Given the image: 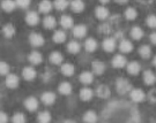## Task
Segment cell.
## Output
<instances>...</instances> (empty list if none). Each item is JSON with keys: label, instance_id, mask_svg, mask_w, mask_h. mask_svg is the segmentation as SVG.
Segmentation results:
<instances>
[{"label": "cell", "instance_id": "cell-1", "mask_svg": "<svg viewBox=\"0 0 156 123\" xmlns=\"http://www.w3.org/2000/svg\"><path fill=\"white\" fill-rule=\"evenodd\" d=\"M116 89H117L118 93H120V95H126L127 92L132 91L131 83L126 78H118L116 82Z\"/></svg>", "mask_w": 156, "mask_h": 123}, {"label": "cell", "instance_id": "cell-40", "mask_svg": "<svg viewBox=\"0 0 156 123\" xmlns=\"http://www.w3.org/2000/svg\"><path fill=\"white\" fill-rule=\"evenodd\" d=\"M9 73V66L5 61H0V75L1 76H7Z\"/></svg>", "mask_w": 156, "mask_h": 123}, {"label": "cell", "instance_id": "cell-14", "mask_svg": "<svg viewBox=\"0 0 156 123\" xmlns=\"http://www.w3.org/2000/svg\"><path fill=\"white\" fill-rule=\"evenodd\" d=\"M141 70V66L138 61H131L127 65V73L129 75H138Z\"/></svg>", "mask_w": 156, "mask_h": 123}, {"label": "cell", "instance_id": "cell-20", "mask_svg": "<svg viewBox=\"0 0 156 123\" xmlns=\"http://www.w3.org/2000/svg\"><path fill=\"white\" fill-rule=\"evenodd\" d=\"M52 39L57 44L64 43L66 40V34H65V31L64 30H57L56 32L53 34V36H52Z\"/></svg>", "mask_w": 156, "mask_h": 123}, {"label": "cell", "instance_id": "cell-5", "mask_svg": "<svg viewBox=\"0 0 156 123\" xmlns=\"http://www.w3.org/2000/svg\"><path fill=\"white\" fill-rule=\"evenodd\" d=\"M24 107L29 112H35L38 108V100L35 97H29L24 100Z\"/></svg>", "mask_w": 156, "mask_h": 123}, {"label": "cell", "instance_id": "cell-12", "mask_svg": "<svg viewBox=\"0 0 156 123\" xmlns=\"http://www.w3.org/2000/svg\"><path fill=\"white\" fill-rule=\"evenodd\" d=\"M95 14H96V17L100 18V20H105L109 17V9L106 8L105 6H98L96 7L95 9Z\"/></svg>", "mask_w": 156, "mask_h": 123}, {"label": "cell", "instance_id": "cell-39", "mask_svg": "<svg viewBox=\"0 0 156 123\" xmlns=\"http://www.w3.org/2000/svg\"><path fill=\"white\" fill-rule=\"evenodd\" d=\"M26 121H27V118H26L24 114H22V113L14 114V116L12 118V122L13 123H26Z\"/></svg>", "mask_w": 156, "mask_h": 123}, {"label": "cell", "instance_id": "cell-44", "mask_svg": "<svg viewBox=\"0 0 156 123\" xmlns=\"http://www.w3.org/2000/svg\"><path fill=\"white\" fill-rule=\"evenodd\" d=\"M8 122V116L4 112H0V123H7Z\"/></svg>", "mask_w": 156, "mask_h": 123}, {"label": "cell", "instance_id": "cell-3", "mask_svg": "<svg viewBox=\"0 0 156 123\" xmlns=\"http://www.w3.org/2000/svg\"><path fill=\"white\" fill-rule=\"evenodd\" d=\"M129 97L134 102H141L146 99L145 92L141 89H132V91L129 92Z\"/></svg>", "mask_w": 156, "mask_h": 123}, {"label": "cell", "instance_id": "cell-36", "mask_svg": "<svg viewBox=\"0 0 156 123\" xmlns=\"http://www.w3.org/2000/svg\"><path fill=\"white\" fill-rule=\"evenodd\" d=\"M37 121L38 123H50L51 121V114L49 112H41L37 116Z\"/></svg>", "mask_w": 156, "mask_h": 123}, {"label": "cell", "instance_id": "cell-4", "mask_svg": "<svg viewBox=\"0 0 156 123\" xmlns=\"http://www.w3.org/2000/svg\"><path fill=\"white\" fill-rule=\"evenodd\" d=\"M19 82H20V79H19L17 75H15V74H8L6 76V85L9 89H15V88H17L19 86Z\"/></svg>", "mask_w": 156, "mask_h": 123}, {"label": "cell", "instance_id": "cell-8", "mask_svg": "<svg viewBox=\"0 0 156 123\" xmlns=\"http://www.w3.org/2000/svg\"><path fill=\"white\" fill-rule=\"evenodd\" d=\"M42 102L46 105V106H50L52 105L55 101H56V95L53 93V92H50V91H48V92H44L43 95H42Z\"/></svg>", "mask_w": 156, "mask_h": 123}, {"label": "cell", "instance_id": "cell-45", "mask_svg": "<svg viewBox=\"0 0 156 123\" xmlns=\"http://www.w3.org/2000/svg\"><path fill=\"white\" fill-rule=\"evenodd\" d=\"M151 42L154 45H156V31H155V32H153V34L151 35Z\"/></svg>", "mask_w": 156, "mask_h": 123}, {"label": "cell", "instance_id": "cell-22", "mask_svg": "<svg viewBox=\"0 0 156 123\" xmlns=\"http://www.w3.org/2000/svg\"><path fill=\"white\" fill-rule=\"evenodd\" d=\"M62 54L58 51H55L50 54V62L52 65H62Z\"/></svg>", "mask_w": 156, "mask_h": 123}, {"label": "cell", "instance_id": "cell-11", "mask_svg": "<svg viewBox=\"0 0 156 123\" xmlns=\"http://www.w3.org/2000/svg\"><path fill=\"white\" fill-rule=\"evenodd\" d=\"M96 93L100 98H103V99H106L108 97H110V89L108 85H104V84H101L97 86L96 89Z\"/></svg>", "mask_w": 156, "mask_h": 123}, {"label": "cell", "instance_id": "cell-24", "mask_svg": "<svg viewBox=\"0 0 156 123\" xmlns=\"http://www.w3.org/2000/svg\"><path fill=\"white\" fill-rule=\"evenodd\" d=\"M60 25L64 29H71L73 27V18L69 15H62L60 17Z\"/></svg>", "mask_w": 156, "mask_h": 123}, {"label": "cell", "instance_id": "cell-27", "mask_svg": "<svg viewBox=\"0 0 156 123\" xmlns=\"http://www.w3.org/2000/svg\"><path fill=\"white\" fill-rule=\"evenodd\" d=\"M1 7H2V9L7 13H11L15 9V7H16V2L15 1H12V0H5V1H2L1 2Z\"/></svg>", "mask_w": 156, "mask_h": 123}, {"label": "cell", "instance_id": "cell-21", "mask_svg": "<svg viewBox=\"0 0 156 123\" xmlns=\"http://www.w3.org/2000/svg\"><path fill=\"white\" fill-rule=\"evenodd\" d=\"M91 67H93L94 74H96V75H102L105 71V65L101 61H94L93 65H91Z\"/></svg>", "mask_w": 156, "mask_h": 123}, {"label": "cell", "instance_id": "cell-38", "mask_svg": "<svg viewBox=\"0 0 156 123\" xmlns=\"http://www.w3.org/2000/svg\"><path fill=\"white\" fill-rule=\"evenodd\" d=\"M68 5H69V2L66 1V0H57V1H55V4H53L55 8L58 9V11H65L67 7H68Z\"/></svg>", "mask_w": 156, "mask_h": 123}, {"label": "cell", "instance_id": "cell-10", "mask_svg": "<svg viewBox=\"0 0 156 123\" xmlns=\"http://www.w3.org/2000/svg\"><path fill=\"white\" fill-rule=\"evenodd\" d=\"M26 22L28 23L29 25H36L39 22V15L36 12H29L28 14L26 15Z\"/></svg>", "mask_w": 156, "mask_h": 123}, {"label": "cell", "instance_id": "cell-34", "mask_svg": "<svg viewBox=\"0 0 156 123\" xmlns=\"http://www.w3.org/2000/svg\"><path fill=\"white\" fill-rule=\"evenodd\" d=\"M84 48L88 52H94L97 48V42L94 38H88L84 43Z\"/></svg>", "mask_w": 156, "mask_h": 123}, {"label": "cell", "instance_id": "cell-46", "mask_svg": "<svg viewBox=\"0 0 156 123\" xmlns=\"http://www.w3.org/2000/svg\"><path fill=\"white\" fill-rule=\"evenodd\" d=\"M64 123H76L75 121H73V120H66Z\"/></svg>", "mask_w": 156, "mask_h": 123}, {"label": "cell", "instance_id": "cell-7", "mask_svg": "<svg viewBox=\"0 0 156 123\" xmlns=\"http://www.w3.org/2000/svg\"><path fill=\"white\" fill-rule=\"evenodd\" d=\"M87 35V27L83 24H78L73 28V36L75 38H83Z\"/></svg>", "mask_w": 156, "mask_h": 123}, {"label": "cell", "instance_id": "cell-23", "mask_svg": "<svg viewBox=\"0 0 156 123\" xmlns=\"http://www.w3.org/2000/svg\"><path fill=\"white\" fill-rule=\"evenodd\" d=\"M81 50V45L79 44L76 40H71L68 45H67V51L69 52V53H72V54H76L79 53Z\"/></svg>", "mask_w": 156, "mask_h": 123}, {"label": "cell", "instance_id": "cell-30", "mask_svg": "<svg viewBox=\"0 0 156 123\" xmlns=\"http://www.w3.org/2000/svg\"><path fill=\"white\" fill-rule=\"evenodd\" d=\"M131 37L134 40H140L144 37V30L140 27H133L132 30H131Z\"/></svg>", "mask_w": 156, "mask_h": 123}, {"label": "cell", "instance_id": "cell-17", "mask_svg": "<svg viewBox=\"0 0 156 123\" xmlns=\"http://www.w3.org/2000/svg\"><path fill=\"white\" fill-rule=\"evenodd\" d=\"M94 95L93 90L89 88H83V89L80 90V99L83 101H89Z\"/></svg>", "mask_w": 156, "mask_h": 123}, {"label": "cell", "instance_id": "cell-18", "mask_svg": "<svg viewBox=\"0 0 156 123\" xmlns=\"http://www.w3.org/2000/svg\"><path fill=\"white\" fill-rule=\"evenodd\" d=\"M119 50L123 53H129L133 51V44L127 39H123L119 44Z\"/></svg>", "mask_w": 156, "mask_h": 123}, {"label": "cell", "instance_id": "cell-6", "mask_svg": "<svg viewBox=\"0 0 156 123\" xmlns=\"http://www.w3.org/2000/svg\"><path fill=\"white\" fill-rule=\"evenodd\" d=\"M127 65V60L126 58L122 54H117V55L113 56L112 59V66L115 68H124Z\"/></svg>", "mask_w": 156, "mask_h": 123}, {"label": "cell", "instance_id": "cell-42", "mask_svg": "<svg viewBox=\"0 0 156 123\" xmlns=\"http://www.w3.org/2000/svg\"><path fill=\"white\" fill-rule=\"evenodd\" d=\"M30 5V1L29 0H17L16 1V6L20 7V8H27Z\"/></svg>", "mask_w": 156, "mask_h": 123}, {"label": "cell", "instance_id": "cell-43", "mask_svg": "<svg viewBox=\"0 0 156 123\" xmlns=\"http://www.w3.org/2000/svg\"><path fill=\"white\" fill-rule=\"evenodd\" d=\"M148 98L151 102H156V90H151V92L148 93Z\"/></svg>", "mask_w": 156, "mask_h": 123}, {"label": "cell", "instance_id": "cell-29", "mask_svg": "<svg viewBox=\"0 0 156 123\" xmlns=\"http://www.w3.org/2000/svg\"><path fill=\"white\" fill-rule=\"evenodd\" d=\"M43 25H44L46 29H49V30H50V29H53L57 25L56 18L53 16H51V15L45 16V18L43 20Z\"/></svg>", "mask_w": 156, "mask_h": 123}, {"label": "cell", "instance_id": "cell-32", "mask_svg": "<svg viewBox=\"0 0 156 123\" xmlns=\"http://www.w3.org/2000/svg\"><path fill=\"white\" fill-rule=\"evenodd\" d=\"M2 32H4L6 38H12V37L15 35V28H14V25H13V24L8 23V24H6L5 27H4Z\"/></svg>", "mask_w": 156, "mask_h": 123}, {"label": "cell", "instance_id": "cell-9", "mask_svg": "<svg viewBox=\"0 0 156 123\" xmlns=\"http://www.w3.org/2000/svg\"><path fill=\"white\" fill-rule=\"evenodd\" d=\"M22 76L26 81H33V79L36 78L37 73H36V70L33 67H26L23 68L22 70Z\"/></svg>", "mask_w": 156, "mask_h": 123}, {"label": "cell", "instance_id": "cell-33", "mask_svg": "<svg viewBox=\"0 0 156 123\" xmlns=\"http://www.w3.org/2000/svg\"><path fill=\"white\" fill-rule=\"evenodd\" d=\"M139 54L141 55V58H144V59H149L151 55V46H148V45H142L139 48Z\"/></svg>", "mask_w": 156, "mask_h": 123}, {"label": "cell", "instance_id": "cell-26", "mask_svg": "<svg viewBox=\"0 0 156 123\" xmlns=\"http://www.w3.org/2000/svg\"><path fill=\"white\" fill-rule=\"evenodd\" d=\"M58 90H59V92H60L62 95H71V92H72L73 89H72V85L68 83V82H62V83H60Z\"/></svg>", "mask_w": 156, "mask_h": 123}, {"label": "cell", "instance_id": "cell-16", "mask_svg": "<svg viewBox=\"0 0 156 123\" xmlns=\"http://www.w3.org/2000/svg\"><path fill=\"white\" fill-rule=\"evenodd\" d=\"M80 82L82 84H86V85H89V84L93 83L94 81V74L90 73V71H83L80 75Z\"/></svg>", "mask_w": 156, "mask_h": 123}, {"label": "cell", "instance_id": "cell-37", "mask_svg": "<svg viewBox=\"0 0 156 123\" xmlns=\"http://www.w3.org/2000/svg\"><path fill=\"white\" fill-rule=\"evenodd\" d=\"M136 16H138V12L135 11V8H133V7H128L125 11V17L129 21H134Z\"/></svg>", "mask_w": 156, "mask_h": 123}, {"label": "cell", "instance_id": "cell-19", "mask_svg": "<svg viewBox=\"0 0 156 123\" xmlns=\"http://www.w3.org/2000/svg\"><path fill=\"white\" fill-rule=\"evenodd\" d=\"M144 82L147 85H153L156 82L155 74L153 73L151 70H146L145 73H144Z\"/></svg>", "mask_w": 156, "mask_h": 123}, {"label": "cell", "instance_id": "cell-47", "mask_svg": "<svg viewBox=\"0 0 156 123\" xmlns=\"http://www.w3.org/2000/svg\"><path fill=\"white\" fill-rule=\"evenodd\" d=\"M153 65H154V66L156 67V56L154 58V60H153Z\"/></svg>", "mask_w": 156, "mask_h": 123}, {"label": "cell", "instance_id": "cell-31", "mask_svg": "<svg viewBox=\"0 0 156 123\" xmlns=\"http://www.w3.org/2000/svg\"><path fill=\"white\" fill-rule=\"evenodd\" d=\"M75 71V69H74V66L71 65V63H64L62 65V73L67 76V77H69V76H72L73 74Z\"/></svg>", "mask_w": 156, "mask_h": 123}, {"label": "cell", "instance_id": "cell-35", "mask_svg": "<svg viewBox=\"0 0 156 123\" xmlns=\"http://www.w3.org/2000/svg\"><path fill=\"white\" fill-rule=\"evenodd\" d=\"M71 8L74 13H80L84 9V2L83 1H80V0H75L71 2Z\"/></svg>", "mask_w": 156, "mask_h": 123}, {"label": "cell", "instance_id": "cell-2", "mask_svg": "<svg viewBox=\"0 0 156 123\" xmlns=\"http://www.w3.org/2000/svg\"><path fill=\"white\" fill-rule=\"evenodd\" d=\"M29 42L30 44L33 45L34 47H39V46H43L44 45V38L41 34L37 32H33V34L29 36Z\"/></svg>", "mask_w": 156, "mask_h": 123}, {"label": "cell", "instance_id": "cell-15", "mask_svg": "<svg viewBox=\"0 0 156 123\" xmlns=\"http://www.w3.org/2000/svg\"><path fill=\"white\" fill-rule=\"evenodd\" d=\"M28 60L30 63H33V65H35V66H37V65H39L41 62L43 61V56H42V54H41L39 52L34 51V52H31V53L29 54Z\"/></svg>", "mask_w": 156, "mask_h": 123}, {"label": "cell", "instance_id": "cell-28", "mask_svg": "<svg viewBox=\"0 0 156 123\" xmlns=\"http://www.w3.org/2000/svg\"><path fill=\"white\" fill-rule=\"evenodd\" d=\"M84 123H96L97 122V115L94 111H88L83 115Z\"/></svg>", "mask_w": 156, "mask_h": 123}, {"label": "cell", "instance_id": "cell-13", "mask_svg": "<svg viewBox=\"0 0 156 123\" xmlns=\"http://www.w3.org/2000/svg\"><path fill=\"white\" fill-rule=\"evenodd\" d=\"M102 46H103L105 52H113L117 47V44H116V40L113 38H106V39H104Z\"/></svg>", "mask_w": 156, "mask_h": 123}, {"label": "cell", "instance_id": "cell-25", "mask_svg": "<svg viewBox=\"0 0 156 123\" xmlns=\"http://www.w3.org/2000/svg\"><path fill=\"white\" fill-rule=\"evenodd\" d=\"M52 7H53V5L51 4L50 1L44 0V1H42V2L38 5V9H39V12H41V13L48 14V13H50V12L52 11Z\"/></svg>", "mask_w": 156, "mask_h": 123}, {"label": "cell", "instance_id": "cell-41", "mask_svg": "<svg viewBox=\"0 0 156 123\" xmlns=\"http://www.w3.org/2000/svg\"><path fill=\"white\" fill-rule=\"evenodd\" d=\"M146 23L149 28L154 29L156 28V15H149V16L146 18Z\"/></svg>", "mask_w": 156, "mask_h": 123}]
</instances>
